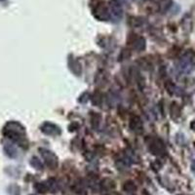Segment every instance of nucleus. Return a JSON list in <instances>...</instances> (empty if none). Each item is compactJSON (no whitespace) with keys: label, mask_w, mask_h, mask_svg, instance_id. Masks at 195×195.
I'll use <instances>...</instances> for the list:
<instances>
[{"label":"nucleus","mask_w":195,"mask_h":195,"mask_svg":"<svg viewBox=\"0 0 195 195\" xmlns=\"http://www.w3.org/2000/svg\"><path fill=\"white\" fill-rule=\"evenodd\" d=\"M148 149L152 154L156 156H163L166 153V148L162 141H160L158 139H153L151 138L149 139L148 143Z\"/></svg>","instance_id":"7ed1b4c3"},{"label":"nucleus","mask_w":195,"mask_h":195,"mask_svg":"<svg viewBox=\"0 0 195 195\" xmlns=\"http://www.w3.org/2000/svg\"><path fill=\"white\" fill-rule=\"evenodd\" d=\"M35 189L39 192V193H46L49 191V186L47 182H38L35 184Z\"/></svg>","instance_id":"ddd939ff"},{"label":"nucleus","mask_w":195,"mask_h":195,"mask_svg":"<svg viewBox=\"0 0 195 195\" xmlns=\"http://www.w3.org/2000/svg\"><path fill=\"white\" fill-rule=\"evenodd\" d=\"M195 67V52L193 50H187L184 53L179 63V68L182 72L189 73Z\"/></svg>","instance_id":"f03ea898"},{"label":"nucleus","mask_w":195,"mask_h":195,"mask_svg":"<svg viewBox=\"0 0 195 195\" xmlns=\"http://www.w3.org/2000/svg\"><path fill=\"white\" fill-rule=\"evenodd\" d=\"M91 121H92V125L94 128H98L99 122H101V115L98 113H93L91 115Z\"/></svg>","instance_id":"2eb2a0df"},{"label":"nucleus","mask_w":195,"mask_h":195,"mask_svg":"<svg viewBox=\"0 0 195 195\" xmlns=\"http://www.w3.org/2000/svg\"><path fill=\"white\" fill-rule=\"evenodd\" d=\"M68 64H69V67H70V69L73 71V73H75L76 75H79V74L81 73V66H80V63L76 61V60L69 59Z\"/></svg>","instance_id":"9b49d317"},{"label":"nucleus","mask_w":195,"mask_h":195,"mask_svg":"<svg viewBox=\"0 0 195 195\" xmlns=\"http://www.w3.org/2000/svg\"><path fill=\"white\" fill-rule=\"evenodd\" d=\"M31 165L33 168H35L36 170H42L43 169V165H42L41 161H40V160L37 157H32L31 158Z\"/></svg>","instance_id":"dca6fc26"},{"label":"nucleus","mask_w":195,"mask_h":195,"mask_svg":"<svg viewBox=\"0 0 195 195\" xmlns=\"http://www.w3.org/2000/svg\"><path fill=\"white\" fill-rule=\"evenodd\" d=\"M190 126H191V128H192L193 130H195V121H193V122L191 123Z\"/></svg>","instance_id":"f3484780"},{"label":"nucleus","mask_w":195,"mask_h":195,"mask_svg":"<svg viewBox=\"0 0 195 195\" xmlns=\"http://www.w3.org/2000/svg\"><path fill=\"white\" fill-rule=\"evenodd\" d=\"M191 167H192V170H193V171H195V161L193 162V164L191 165Z\"/></svg>","instance_id":"a211bd4d"},{"label":"nucleus","mask_w":195,"mask_h":195,"mask_svg":"<svg viewBox=\"0 0 195 195\" xmlns=\"http://www.w3.org/2000/svg\"><path fill=\"white\" fill-rule=\"evenodd\" d=\"M95 17L98 18L101 21H107L109 18H110V13H109V9L107 7L106 5L101 4L98 5L95 9Z\"/></svg>","instance_id":"0eeeda50"},{"label":"nucleus","mask_w":195,"mask_h":195,"mask_svg":"<svg viewBox=\"0 0 195 195\" xmlns=\"http://www.w3.org/2000/svg\"><path fill=\"white\" fill-rule=\"evenodd\" d=\"M108 9H109V13H110V17H113L116 20L122 18L123 10L118 0H111V1L109 2Z\"/></svg>","instance_id":"39448f33"},{"label":"nucleus","mask_w":195,"mask_h":195,"mask_svg":"<svg viewBox=\"0 0 195 195\" xmlns=\"http://www.w3.org/2000/svg\"><path fill=\"white\" fill-rule=\"evenodd\" d=\"M128 42L132 46V48L137 50V51H142V50L146 48V40H144V38L137 36L136 34L134 36H130Z\"/></svg>","instance_id":"423d86ee"},{"label":"nucleus","mask_w":195,"mask_h":195,"mask_svg":"<svg viewBox=\"0 0 195 195\" xmlns=\"http://www.w3.org/2000/svg\"><path fill=\"white\" fill-rule=\"evenodd\" d=\"M130 129L136 134H141L143 132V125L139 116H133L130 119Z\"/></svg>","instance_id":"1a4fd4ad"},{"label":"nucleus","mask_w":195,"mask_h":195,"mask_svg":"<svg viewBox=\"0 0 195 195\" xmlns=\"http://www.w3.org/2000/svg\"><path fill=\"white\" fill-rule=\"evenodd\" d=\"M40 153L45 160V163L50 169H55L58 166V158L53 152L47 150V149L40 148Z\"/></svg>","instance_id":"20e7f679"},{"label":"nucleus","mask_w":195,"mask_h":195,"mask_svg":"<svg viewBox=\"0 0 195 195\" xmlns=\"http://www.w3.org/2000/svg\"><path fill=\"white\" fill-rule=\"evenodd\" d=\"M114 187H115L114 182L111 181V179H103V181L102 182V183H101V188H102L103 191V190L104 191H111Z\"/></svg>","instance_id":"9d476101"},{"label":"nucleus","mask_w":195,"mask_h":195,"mask_svg":"<svg viewBox=\"0 0 195 195\" xmlns=\"http://www.w3.org/2000/svg\"><path fill=\"white\" fill-rule=\"evenodd\" d=\"M41 131L44 134L49 135V136H57V135L61 134V129H60L57 125L50 123V122H46L42 125Z\"/></svg>","instance_id":"6e6552de"},{"label":"nucleus","mask_w":195,"mask_h":195,"mask_svg":"<svg viewBox=\"0 0 195 195\" xmlns=\"http://www.w3.org/2000/svg\"><path fill=\"white\" fill-rule=\"evenodd\" d=\"M0 1H4V0H0Z\"/></svg>","instance_id":"6ab92c4d"},{"label":"nucleus","mask_w":195,"mask_h":195,"mask_svg":"<svg viewBox=\"0 0 195 195\" xmlns=\"http://www.w3.org/2000/svg\"><path fill=\"white\" fill-rule=\"evenodd\" d=\"M31 195H33V194H31Z\"/></svg>","instance_id":"aec40b11"},{"label":"nucleus","mask_w":195,"mask_h":195,"mask_svg":"<svg viewBox=\"0 0 195 195\" xmlns=\"http://www.w3.org/2000/svg\"><path fill=\"white\" fill-rule=\"evenodd\" d=\"M124 190L128 192V193H133L137 190V186H136V184H135L132 181H129V182H126L124 183Z\"/></svg>","instance_id":"4468645a"},{"label":"nucleus","mask_w":195,"mask_h":195,"mask_svg":"<svg viewBox=\"0 0 195 195\" xmlns=\"http://www.w3.org/2000/svg\"><path fill=\"white\" fill-rule=\"evenodd\" d=\"M4 135L15 143H23L26 137L24 128L18 122H9L3 130Z\"/></svg>","instance_id":"f257e3e1"},{"label":"nucleus","mask_w":195,"mask_h":195,"mask_svg":"<svg viewBox=\"0 0 195 195\" xmlns=\"http://www.w3.org/2000/svg\"><path fill=\"white\" fill-rule=\"evenodd\" d=\"M170 112H171V116L173 119H178L181 116V107L177 103H173L170 107Z\"/></svg>","instance_id":"f8f14e48"}]
</instances>
